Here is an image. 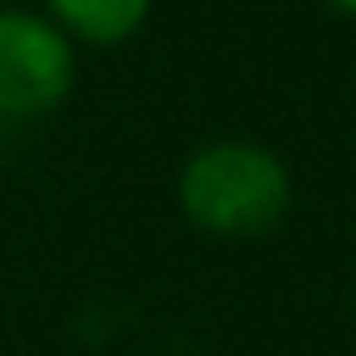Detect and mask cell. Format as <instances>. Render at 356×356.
<instances>
[{
  "label": "cell",
  "instance_id": "1",
  "mask_svg": "<svg viewBox=\"0 0 356 356\" xmlns=\"http://www.w3.org/2000/svg\"><path fill=\"white\" fill-rule=\"evenodd\" d=\"M293 200L288 166L259 142H210L181 171V210L215 239L268 234Z\"/></svg>",
  "mask_w": 356,
  "mask_h": 356
},
{
  "label": "cell",
  "instance_id": "3",
  "mask_svg": "<svg viewBox=\"0 0 356 356\" xmlns=\"http://www.w3.org/2000/svg\"><path fill=\"white\" fill-rule=\"evenodd\" d=\"M59 25L88 44H122L147 20L152 0H49Z\"/></svg>",
  "mask_w": 356,
  "mask_h": 356
},
{
  "label": "cell",
  "instance_id": "2",
  "mask_svg": "<svg viewBox=\"0 0 356 356\" xmlns=\"http://www.w3.org/2000/svg\"><path fill=\"white\" fill-rule=\"evenodd\" d=\"M74 88V44L59 25L0 10V113L35 118L69 98Z\"/></svg>",
  "mask_w": 356,
  "mask_h": 356
},
{
  "label": "cell",
  "instance_id": "4",
  "mask_svg": "<svg viewBox=\"0 0 356 356\" xmlns=\"http://www.w3.org/2000/svg\"><path fill=\"white\" fill-rule=\"evenodd\" d=\"M327 6H332L337 15H351V20H356V0H327Z\"/></svg>",
  "mask_w": 356,
  "mask_h": 356
}]
</instances>
